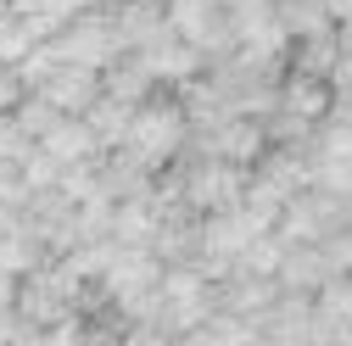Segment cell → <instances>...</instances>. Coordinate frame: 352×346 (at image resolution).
Returning a JSON list of instances; mask_svg holds the SVG:
<instances>
[{
    "mask_svg": "<svg viewBox=\"0 0 352 346\" xmlns=\"http://www.w3.org/2000/svg\"><path fill=\"white\" fill-rule=\"evenodd\" d=\"M185 146H190V112H185L179 90H168V84H162L157 95H146V101L135 106L129 135H123V151L135 157V162H146L151 173H162Z\"/></svg>",
    "mask_w": 352,
    "mask_h": 346,
    "instance_id": "cell-1",
    "label": "cell"
},
{
    "mask_svg": "<svg viewBox=\"0 0 352 346\" xmlns=\"http://www.w3.org/2000/svg\"><path fill=\"white\" fill-rule=\"evenodd\" d=\"M162 12H168V28L179 34L185 45H196L207 62L235 51V23H230L224 0H168Z\"/></svg>",
    "mask_w": 352,
    "mask_h": 346,
    "instance_id": "cell-2",
    "label": "cell"
},
{
    "mask_svg": "<svg viewBox=\"0 0 352 346\" xmlns=\"http://www.w3.org/2000/svg\"><path fill=\"white\" fill-rule=\"evenodd\" d=\"M34 95H45L62 117H84L90 101L101 95V73H96V67H78V62H56L45 78L34 84Z\"/></svg>",
    "mask_w": 352,
    "mask_h": 346,
    "instance_id": "cell-3",
    "label": "cell"
},
{
    "mask_svg": "<svg viewBox=\"0 0 352 346\" xmlns=\"http://www.w3.org/2000/svg\"><path fill=\"white\" fill-rule=\"evenodd\" d=\"M34 146L51 151L62 168H73V162H96V157H101V140H96V128L84 123V117H56Z\"/></svg>",
    "mask_w": 352,
    "mask_h": 346,
    "instance_id": "cell-4",
    "label": "cell"
},
{
    "mask_svg": "<svg viewBox=\"0 0 352 346\" xmlns=\"http://www.w3.org/2000/svg\"><path fill=\"white\" fill-rule=\"evenodd\" d=\"M291 67H302V73H336V62H341V28H319V34H296L291 39V56H285Z\"/></svg>",
    "mask_w": 352,
    "mask_h": 346,
    "instance_id": "cell-5",
    "label": "cell"
},
{
    "mask_svg": "<svg viewBox=\"0 0 352 346\" xmlns=\"http://www.w3.org/2000/svg\"><path fill=\"white\" fill-rule=\"evenodd\" d=\"M129 117H135V106H129V101H118V95H107V90L90 101V112H84V123H90V128H96V140H101V151L123 146Z\"/></svg>",
    "mask_w": 352,
    "mask_h": 346,
    "instance_id": "cell-6",
    "label": "cell"
},
{
    "mask_svg": "<svg viewBox=\"0 0 352 346\" xmlns=\"http://www.w3.org/2000/svg\"><path fill=\"white\" fill-rule=\"evenodd\" d=\"M34 45H39V34L28 28V17H23L17 6H6V0H0V62H12V67H17Z\"/></svg>",
    "mask_w": 352,
    "mask_h": 346,
    "instance_id": "cell-7",
    "label": "cell"
},
{
    "mask_svg": "<svg viewBox=\"0 0 352 346\" xmlns=\"http://www.w3.org/2000/svg\"><path fill=\"white\" fill-rule=\"evenodd\" d=\"M34 146V135L23 128L17 112H0V162H23V151Z\"/></svg>",
    "mask_w": 352,
    "mask_h": 346,
    "instance_id": "cell-8",
    "label": "cell"
},
{
    "mask_svg": "<svg viewBox=\"0 0 352 346\" xmlns=\"http://www.w3.org/2000/svg\"><path fill=\"white\" fill-rule=\"evenodd\" d=\"M23 95H28V90H23L17 67H12V62H0V112H12V106H17Z\"/></svg>",
    "mask_w": 352,
    "mask_h": 346,
    "instance_id": "cell-9",
    "label": "cell"
}]
</instances>
